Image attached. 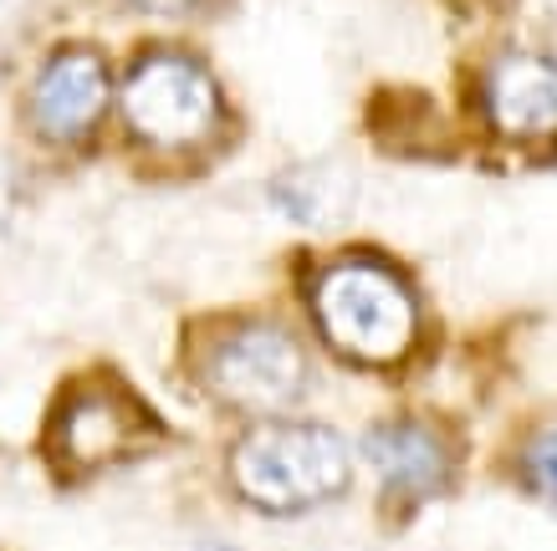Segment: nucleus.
Here are the masks:
<instances>
[{
  "mask_svg": "<svg viewBox=\"0 0 557 551\" xmlns=\"http://www.w3.org/2000/svg\"><path fill=\"white\" fill-rule=\"evenodd\" d=\"M138 429H144V414L123 393H102V388H87L62 409V424H57V450L72 469H98L108 460L134 450Z\"/></svg>",
  "mask_w": 557,
  "mask_h": 551,
  "instance_id": "obj_6",
  "label": "nucleus"
},
{
  "mask_svg": "<svg viewBox=\"0 0 557 551\" xmlns=\"http://www.w3.org/2000/svg\"><path fill=\"white\" fill-rule=\"evenodd\" d=\"M363 454L379 469V480L394 496H409V501L435 496L440 485H445V469H450L445 444L430 429H420V424H384V429H373Z\"/></svg>",
  "mask_w": 557,
  "mask_h": 551,
  "instance_id": "obj_8",
  "label": "nucleus"
},
{
  "mask_svg": "<svg viewBox=\"0 0 557 551\" xmlns=\"http://www.w3.org/2000/svg\"><path fill=\"white\" fill-rule=\"evenodd\" d=\"M231 475L251 505L292 516L348 485V444L322 424H267L236 444Z\"/></svg>",
  "mask_w": 557,
  "mask_h": 551,
  "instance_id": "obj_1",
  "label": "nucleus"
},
{
  "mask_svg": "<svg viewBox=\"0 0 557 551\" xmlns=\"http://www.w3.org/2000/svg\"><path fill=\"white\" fill-rule=\"evenodd\" d=\"M205 384L236 409L271 414V409H287L302 399L307 358L292 333L271 327V322H246L220 337L215 352L205 358Z\"/></svg>",
  "mask_w": 557,
  "mask_h": 551,
  "instance_id": "obj_4",
  "label": "nucleus"
},
{
  "mask_svg": "<svg viewBox=\"0 0 557 551\" xmlns=\"http://www.w3.org/2000/svg\"><path fill=\"white\" fill-rule=\"evenodd\" d=\"M108 108V67L98 51L67 47L57 51L32 87V123L51 143H77L98 128Z\"/></svg>",
  "mask_w": 557,
  "mask_h": 551,
  "instance_id": "obj_5",
  "label": "nucleus"
},
{
  "mask_svg": "<svg viewBox=\"0 0 557 551\" xmlns=\"http://www.w3.org/2000/svg\"><path fill=\"white\" fill-rule=\"evenodd\" d=\"M522 469H527V480H532L537 496L557 501V429H547V435H537L532 444H527Z\"/></svg>",
  "mask_w": 557,
  "mask_h": 551,
  "instance_id": "obj_10",
  "label": "nucleus"
},
{
  "mask_svg": "<svg viewBox=\"0 0 557 551\" xmlns=\"http://www.w3.org/2000/svg\"><path fill=\"white\" fill-rule=\"evenodd\" d=\"M486 108L502 134H547L557 128V62L511 51L491 67Z\"/></svg>",
  "mask_w": 557,
  "mask_h": 551,
  "instance_id": "obj_7",
  "label": "nucleus"
},
{
  "mask_svg": "<svg viewBox=\"0 0 557 551\" xmlns=\"http://www.w3.org/2000/svg\"><path fill=\"white\" fill-rule=\"evenodd\" d=\"M123 117L153 149H189L215 134L220 87L195 57L153 51L123 83Z\"/></svg>",
  "mask_w": 557,
  "mask_h": 551,
  "instance_id": "obj_3",
  "label": "nucleus"
},
{
  "mask_svg": "<svg viewBox=\"0 0 557 551\" xmlns=\"http://www.w3.org/2000/svg\"><path fill=\"white\" fill-rule=\"evenodd\" d=\"M276 204L302 225H327L343 210V189L318 168H302V174H287L276 184Z\"/></svg>",
  "mask_w": 557,
  "mask_h": 551,
  "instance_id": "obj_9",
  "label": "nucleus"
},
{
  "mask_svg": "<svg viewBox=\"0 0 557 551\" xmlns=\"http://www.w3.org/2000/svg\"><path fill=\"white\" fill-rule=\"evenodd\" d=\"M134 5L153 11V16H185V11H195L200 0H134Z\"/></svg>",
  "mask_w": 557,
  "mask_h": 551,
  "instance_id": "obj_11",
  "label": "nucleus"
},
{
  "mask_svg": "<svg viewBox=\"0 0 557 551\" xmlns=\"http://www.w3.org/2000/svg\"><path fill=\"white\" fill-rule=\"evenodd\" d=\"M312 306L327 342L358 363H394L414 342V297L394 271L373 261H343L322 271Z\"/></svg>",
  "mask_w": 557,
  "mask_h": 551,
  "instance_id": "obj_2",
  "label": "nucleus"
},
{
  "mask_svg": "<svg viewBox=\"0 0 557 551\" xmlns=\"http://www.w3.org/2000/svg\"><path fill=\"white\" fill-rule=\"evenodd\" d=\"M210 551H231V547H210Z\"/></svg>",
  "mask_w": 557,
  "mask_h": 551,
  "instance_id": "obj_12",
  "label": "nucleus"
}]
</instances>
